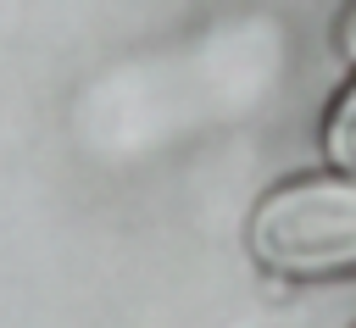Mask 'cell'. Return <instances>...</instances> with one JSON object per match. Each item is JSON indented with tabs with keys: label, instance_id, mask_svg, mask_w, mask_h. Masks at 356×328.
I'll list each match as a JSON object with an SVG mask.
<instances>
[{
	"label": "cell",
	"instance_id": "6da1fadb",
	"mask_svg": "<svg viewBox=\"0 0 356 328\" xmlns=\"http://www.w3.org/2000/svg\"><path fill=\"white\" fill-rule=\"evenodd\" d=\"M250 250L278 272H328L356 261V172L289 183L256 206Z\"/></svg>",
	"mask_w": 356,
	"mask_h": 328
},
{
	"label": "cell",
	"instance_id": "7a4b0ae2",
	"mask_svg": "<svg viewBox=\"0 0 356 328\" xmlns=\"http://www.w3.org/2000/svg\"><path fill=\"white\" fill-rule=\"evenodd\" d=\"M328 161L339 172H356V89L339 100V111L328 122Z\"/></svg>",
	"mask_w": 356,
	"mask_h": 328
}]
</instances>
